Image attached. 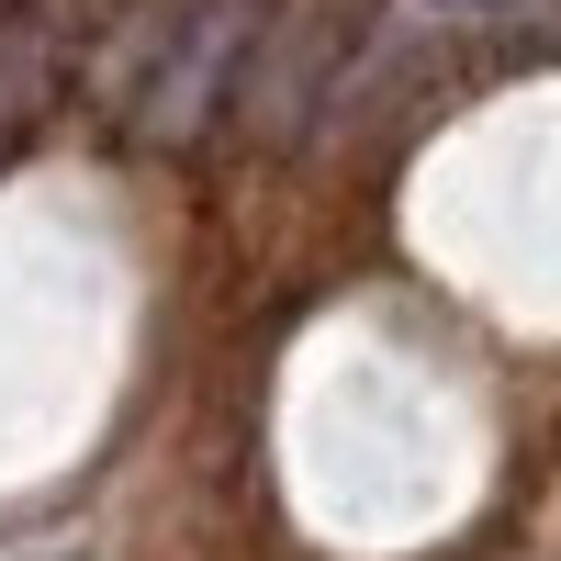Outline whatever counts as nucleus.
<instances>
[{
    "label": "nucleus",
    "instance_id": "nucleus-1",
    "mask_svg": "<svg viewBox=\"0 0 561 561\" xmlns=\"http://www.w3.org/2000/svg\"><path fill=\"white\" fill-rule=\"evenodd\" d=\"M248 23H259V0H192V12H180V45L158 57L147 102H135V135H147V147H180V135L214 113V90H225V68H237Z\"/></svg>",
    "mask_w": 561,
    "mask_h": 561
},
{
    "label": "nucleus",
    "instance_id": "nucleus-2",
    "mask_svg": "<svg viewBox=\"0 0 561 561\" xmlns=\"http://www.w3.org/2000/svg\"><path fill=\"white\" fill-rule=\"evenodd\" d=\"M68 34H79V0H23V12H0V158L34 135L45 90L68 68Z\"/></svg>",
    "mask_w": 561,
    "mask_h": 561
}]
</instances>
